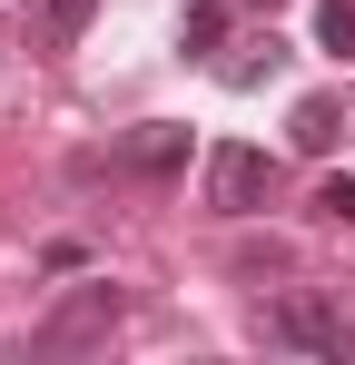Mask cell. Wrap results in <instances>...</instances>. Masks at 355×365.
I'll return each mask as SVG.
<instances>
[{
	"instance_id": "1",
	"label": "cell",
	"mask_w": 355,
	"mask_h": 365,
	"mask_svg": "<svg viewBox=\"0 0 355 365\" xmlns=\"http://www.w3.org/2000/svg\"><path fill=\"white\" fill-rule=\"evenodd\" d=\"M118 326H128V297H118L109 277H89V287H69V297L30 326V356H79V346H109Z\"/></svg>"
},
{
	"instance_id": "2",
	"label": "cell",
	"mask_w": 355,
	"mask_h": 365,
	"mask_svg": "<svg viewBox=\"0 0 355 365\" xmlns=\"http://www.w3.org/2000/svg\"><path fill=\"white\" fill-rule=\"evenodd\" d=\"M257 336H267V346H296V356H336V365L355 356V316H346L336 297H316V287L277 297L267 316H257Z\"/></svg>"
},
{
	"instance_id": "3",
	"label": "cell",
	"mask_w": 355,
	"mask_h": 365,
	"mask_svg": "<svg viewBox=\"0 0 355 365\" xmlns=\"http://www.w3.org/2000/svg\"><path fill=\"white\" fill-rule=\"evenodd\" d=\"M277 197V158L267 148H207V207L217 217H257Z\"/></svg>"
},
{
	"instance_id": "4",
	"label": "cell",
	"mask_w": 355,
	"mask_h": 365,
	"mask_svg": "<svg viewBox=\"0 0 355 365\" xmlns=\"http://www.w3.org/2000/svg\"><path fill=\"white\" fill-rule=\"evenodd\" d=\"M118 168H138V178H178V168H187V128H138V138L118 148Z\"/></svg>"
},
{
	"instance_id": "5",
	"label": "cell",
	"mask_w": 355,
	"mask_h": 365,
	"mask_svg": "<svg viewBox=\"0 0 355 365\" xmlns=\"http://www.w3.org/2000/svg\"><path fill=\"white\" fill-rule=\"evenodd\" d=\"M217 40H227V0H187L178 10V50L187 60H217Z\"/></svg>"
},
{
	"instance_id": "6",
	"label": "cell",
	"mask_w": 355,
	"mask_h": 365,
	"mask_svg": "<svg viewBox=\"0 0 355 365\" xmlns=\"http://www.w3.org/2000/svg\"><path fill=\"white\" fill-rule=\"evenodd\" d=\"M89 20H99V0H40V50H79Z\"/></svg>"
},
{
	"instance_id": "7",
	"label": "cell",
	"mask_w": 355,
	"mask_h": 365,
	"mask_svg": "<svg viewBox=\"0 0 355 365\" xmlns=\"http://www.w3.org/2000/svg\"><path fill=\"white\" fill-rule=\"evenodd\" d=\"M336 128H346V119H336V99H296V128H287V138L306 148V158H326V148H336Z\"/></svg>"
},
{
	"instance_id": "8",
	"label": "cell",
	"mask_w": 355,
	"mask_h": 365,
	"mask_svg": "<svg viewBox=\"0 0 355 365\" xmlns=\"http://www.w3.org/2000/svg\"><path fill=\"white\" fill-rule=\"evenodd\" d=\"M316 40L336 60H355V0H316Z\"/></svg>"
},
{
	"instance_id": "9",
	"label": "cell",
	"mask_w": 355,
	"mask_h": 365,
	"mask_svg": "<svg viewBox=\"0 0 355 365\" xmlns=\"http://www.w3.org/2000/svg\"><path fill=\"white\" fill-rule=\"evenodd\" d=\"M287 60V50H277V40H247V60H227L217 69V79H227V89H257V79H267V69Z\"/></svg>"
},
{
	"instance_id": "10",
	"label": "cell",
	"mask_w": 355,
	"mask_h": 365,
	"mask_svg": "<svg viewBox=\"0 0 355 365\" xmlns=\"http://www.w3.org/2000/svg\"><path fill=\"white\" fill-rule=\"evenodd\" d=\"M316 207H326L336 227H355V178H326V187H316Z\"/></svg>"
}]
</instances>
